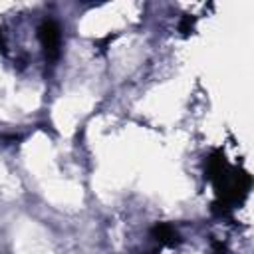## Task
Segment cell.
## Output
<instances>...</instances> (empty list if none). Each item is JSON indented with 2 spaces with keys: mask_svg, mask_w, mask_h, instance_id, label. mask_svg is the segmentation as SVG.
<instances>
[{
  "mask_svg": "<svg viewBox=\"0 0 254 254\" xmlns=\"http://www.w3.org/2000/svg\"><path fill=\"white\" fill-rule=\"evenodd\" d=\"M192 26H194V20H190V18L187 16V18H185V20L181 22V32H183V34L187 36L189 32H192Z\"/></svg>",
  "mask_w": 254,
  "mask_h": 254,
  "instance_id": "obj_3",
  "label": "cell"
},
{
  "mask_svg": "<svg viewBox=\"0 0 254 254\" xmlns=\"http://www.w3.org/2000/svg\"><path fill=\"white\" fill-rule=\"evenodd\" d=\"M0 48H4V42H2V34H0Z\"/></svg>",
  "mask_w": 254,
  "mask_h": 254,
  "instance_id": "obj_4",
  "label": "cell"
},
{
  "mask_svg": "<svg viewBox=\"0 0 254 254\" xmlns=\"http://www.w3.org/2000/svg\"><path fill=\"white\" fill-rule=\"evenodd\" d=\"M38 38L42 42V48L48 56V60H56L60 56V44H62V30L58 22L44 20L38 28Z\"/></svg>",
  "mask_w": 254,
  "mask_h": 254,
  "instance_id": "obj_1",
  "label": "cell"
},
{
  "mask_svg": "<svg viewBox=\"0 0 254 254\" xmlns=\"http://www.w3.org/2000/svg\"><path fill=\"white\" fill-rule=\"evenodd\" d=\"M151 234H153L155 240H159V242H163V244H173V242H177V232H175V228H173L171 224H165V222L155 224L153 230H151Z\"/></svg>",
  "mask_w": 254,
  "mask_h": 254,
  "instance_id": "obj_2",
  "label": "cell"
}]
</instances>
